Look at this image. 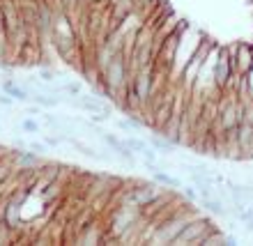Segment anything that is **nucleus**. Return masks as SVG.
<instances>
[{"mask_svg":"<svg viewBox=\"0 0 253 246\" xmlns=\"http://www.w3.org/2000/svg\"><path fill=\"white\" fill-rule=\"evenodd\" d=\"M210 228H212V219L198 214V216H193V219H189L187 223H184V228L180 230L175 244H200L203 235H205Z\"/></svg>","mask_w":253,"mask_h":246,"instance_id":"1","label":"nucleus"},{"mask_svg":"<svg viewBox=\"0 0 253 246\" xmlns=\"http://www.w3.org/2000/svg\"><path fill=\"white\" fill-rule=\"evenodd\" d=\"M233 53H235L237 72L251 74L253 72V46H249V44H237V46H233Z\"/></svg>","mask_w":253,"mask_h":246,"instance_id":"2","label":"nucleus"},{"mask_svg":"<svg viewBox=\"0 0 253 246\" xmlns=\"http://www.w3.org/2000/svg\"><path fill=\"white\" fill-rule=\"evenodd\" d=\"M0 90H2V92H7L9 97H14L16 101H21V104H28V101L33 99V92H30L26 85L16 83L14 79H2V81H0Z\"/></svg>","mask_w":253,"mask_h":246,"instance_id":"3","label":"nucleus"},{"mask_svg":"<svg viewBox=\"0 0 253 246\" xmlns=\"http://www.w3.org/2000/svg\"><path fill=\"white\" fill-rule=\"evenodd\" d=\"M198 205L203 207V212H207L210 216H228L230 209L226 205V198L221 196H210V198H198Z\"/></svg>","mask_w":253,"mask_h":246,"instance_id":"4","label":"nucleus"},{"mask_svg":"<svg viewBox=\"0 0 253 246\" xmlns=\"http://www.w3.org/2000/svg\"><path fill=\"white\" fill-rule=\"evenodd\" d=\"M147 143L157 150V152L161 154V157H168V154H173V150L177 145H175L173 140L168 138V136H164V133H152L150 138H147Z\"/></svg>","mask_w":253,"mask_h":246,"instance_id":"5","label":"nucleus"},{"mask_svg":"<svg viewBox=\"0 0 253 246\" xmlns=\"http://www.w3.org/2000/svg\"><path fill=\"white\" fill-rule=\"evenodd\" d=\"M152 177H154V182L161 186H170V189H182V186H184V182H182L180 177H173V175L166 173L164 168L157 170V173H152Z\"/></svg>","mask_w":253,"mask_h":246,"instance_id":"6","label":"nucleus"},{"mask_svg":"<svg viewBox=\"0 0 253 246\" xmlns=\"http://www.w3.org/2000/svg\"><path fill=\"white\" fill-rule=\"evenodd\" d=\"M60 94H67V97H81L83 94V83L81 81H67L60 85Z\"/></svg>","mask_w":253,"mask_h":246,"instance_id":"7","label":"nucleus"},{"mask_svg":"<svg viewBox=\"0 0 253 246\" xmlns=\"http://www.w3.org/2000/svg\"><path fill=\"white\" fill-rule=\"evenodd\" d=\"M19 126H21V131H23V133H40L42 131L40 122L33 120V118H23V120L19 122Z\"/></svg>","mask_w":253,"mask_h":246,"instance_id":"8","label":"nucleus"},{"mask_svg":"<svg viewBox=\"0 0 253 246\" xmlns=\"http://www.w3.org/2000/svg\"><path fill=\"white\" fill-rule=\"evenodd\" d=\"M182 198L187 200V203H198V189H196V186L193 184H184L182 186Z\"/></svg>","mask_w":253,"mask_h":246,"instance_id":"9","label":"nucleus"},{"mask_svg":"<svg viewBox=\"0 0 253 246\" xmlns=\"http://www.w3.org/2000/svg\"><path fill=\"white\" fill-rule=\"evenodd\" d=\"M37 76H40L44 83H55V79H58V72H55L53 67H42L40 72H37Z\"/></svg>","mask_w":253,"mask_h":246,"instance_id":"10","label":"nucleus"},{"mask_svg":"<svg viewBox=\"0 0 253 246\" xmlns=\"http://www.w3.org/2000/svg\"><path fill=\"white\" fill-rule=\"evenodd\" d=\"M87 120L92 122V124H106V122L113 120V118H111V111H104V113H90Z\"/></svg>","mask_w":253,"mask_h":246,"instance_id":"11","label":"nucleus"},{"mask_svg":"<svg viewBox=\"0 0 253 246\" xmlns=\"http://www.w3.org/2000/svg\"><path fill=\"white\" fill-rule=\"evenodd\" d=\"M28 147H30L33 152L42 154V157H46L48 154V145L44 143V140H28Z\"/></svg>","mask_w":253,"mask_h":246,"instance_id":"12","label":"nucleus"},{"mask_svg":"<svg viewBox=\"0 0 253 246\" xmlns=\"http://www.w3.org/2000/svg\"><path fill=\"white\" fill-rule=\"evenodd\" d=\"M14 104H16V99H14V97H9V94H7V92H2V90H0V106L12 108Z\"/></svg>","mask_w":253,"mask_h":246,"instance_id":"13","label":"nucleus"},{"mask_svg":"<svg viewBox=\"0 0 253 246\" xmlns=\"http://www.w3.org/2000/svg\"><path fill=\"white\" fill-rule=\"evenodd\" d=\"M237 242H240V240H237V237H235V235H226V237H223V244H237Z\"/></svg>","mask_w":253,"mask_h":246,"instance_id":"14","label":"nucleus"},{"mask_svg":"<svg viewBox=\"0 0 253 246\" xmlns=\"http://www.w3.org/2000/svg\"><path fill=\"white\" fill-rule=\"evenodd\" d=\"M244 230H247V233H253V219L244 221Z\"/></svg>","mask_w":253,"mask_h":246,"instance_id":"15","label":"nucleus"}]
</instances>
